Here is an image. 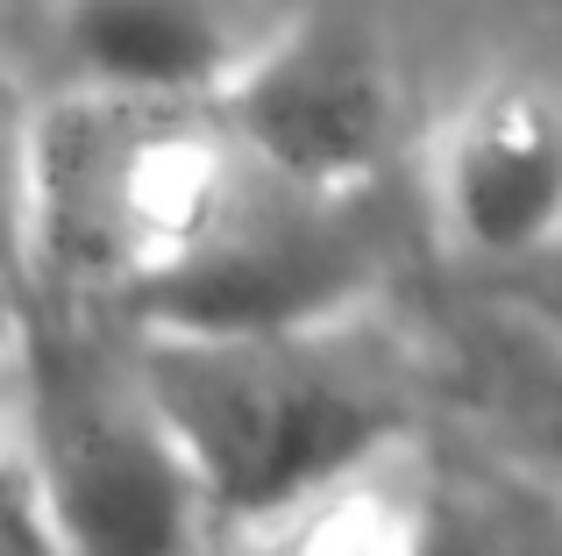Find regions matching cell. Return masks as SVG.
<instances>
[{"label":"cell","mask_w":562,"mask_h":556,"mask_svg":"<svg viewBox=\"0 0 562 556\" xmlns=\"http://www.w3.org/2000/svg\"><path fill=\"white\" fill-rule=\"evenodd\" d=\"M363 200H371V186L321 193V186L278 179L257 165V179L221 222V236L128 314H136V329H206V335L349 321L378 278V229Z\"/></svg>","instance_id":"obj_4"},{"label":"cell","mask_w":562,"mask_h":556,"mask_svg":"<svg viewBox=\"0 0 562 556\" xmlns=\"http://www.w3.org/2000/svg\"><path fill=\"white\" fill-rule=\"evenodd\" d=\"M435 222L470 265L513 271L562 243V79H492L449 114L427 165Z\"/></svg>","instance_id":"obj_6"},{"label":"cell","mask_w":562,"mask_h":556,"mask_svg":"<svg viewBox=\"0 0 562 556\" xmlns=\"http://www.w3.org/2000/svg\"><path fill=\"white\" fill-rule=\"evenodd\" d=\"M136 371L200 478L214 535L406 443V400L384 357L363 349L357 314L263 335L143 329Z\"/></svg>","instance_id":"obj_2"},{"label":"cell","mask_w":562,"mask_h":556,"mask_svg":"<svg viewBox=\"0 0 562 556\" xmlns=\"http://www.w3.org/2000/svg\"><path fill=\"white\" fill-rule=\"evenodd\" d=\"M249 179L221 100L57 86L22 129V251L57 292L136 307L221 236Z\"/></svg>","instance_id":"obj_1"},{"label":"cell","mask_w":562,"mask_h":556,"mask_svg":"<svg viewBox=\"0 0 562 556\" xmlns=\"http://www.w3.org/2000/svg\"><path fill=\"white\" fill-rule=\"evenodd\" d=\"M8 492L43 521L57 556H186L214 535L136 357L114 378L71 343H36L29 314L14 321Z\"/></svg>","instance_id":"obj_3"},{"label":"cell","mask_w":562,"mask_h":556,"mask_svg":"<svg viewBox=\"0 0 562 556\" xmlns=\"http://www.w3.org/2000/svg\"><path fill=\"white\" fill-rule=\"evenodd\" d=\"M221 114L263 171L321 193H363L392 143V79L363 29L300 14L235 71Z\"/></svg>","instance_id":"obj_5"},{"label":"cell","mask_w":562,"mask_h":556,"mask_svg":"<svg viewBox=\"0 0 562 556\" xmlns=\"http://www.w3.org/2000/svg\"><path fill=\"white\" fill-rule=\"evenodd\" d=\"M221 556H435V492L406 443L221 535Z\"/></svg>","instance_id":"obj_8"},{"label":"cell","mask_w":562,"mask_h":556,"mask_svg":"<svg viewBox=\"0 0 562 556\" xmlns=\"http://www.w3.org/2000/svg\"><path fill=\"white\" fill-rule=\"evenodd\" d=\"M278 22H249L235 0H65L57 51L65 86L143 100H221Z\"/></svg>","instance_id":"obj_7"},{"label":"cell","mask_w":562,"mask_h":556,"mask_svg":"<svg viewBox=\"0 0 562 556\" xmlns=\"http://www.w3.org/2000/svg\"><path fill=\"white\" fill-rule=\"evenodd\" d=\"M498 300H506L513 314L541 321L549 335H562V243L541 251V257H527V265H513V271H498Z\"/></svg>","instance_id":"obj_10"},{"label":"cell","mask_w":562,"mask_h":556,"mask_svg":"<svg viewBox=\"0 0 562 556\" xmlns=\"http://www.w3.org/2000/svg\"><path fill=\"white\" fill-rule=\"evenodd\" d=\"M484 364H492L498 392H506V414L527 435V449L562 471V335H549L527 314H513L506 300H492Z\"/></svg>","instance_id":"obj_9"},{"label":"cell","mask_w":562,"mask_h":556,"mask_svg":"<svg viewBox=\"0 0 562 556\" xmlns=\"http://www.w3.org/2000/svg\"><path fill=\"white\" fill-rule=\"evenodd\" d=\"M435 535H441V529H435Z\"/></svg>","instance_id":"obj_11"}]
</instances>
